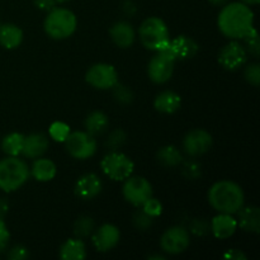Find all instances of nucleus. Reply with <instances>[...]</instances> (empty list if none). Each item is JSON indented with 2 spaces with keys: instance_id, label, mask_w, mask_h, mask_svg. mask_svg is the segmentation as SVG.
<instances>
[{
  "instance_id": "nucleus-13",
  "label": "nucleus",
  "mask_w": 260,
  "mask_h": 260,
  "mask_svg": "<svg viewBox=\"0 0 260 260\" xmlns=\"http://www.w3.org/2000/svg\"><path fill=\"white\" fill-rule=\"evenodd\" d=\"M212 141L210 132L201 128L192 129L183 140V150L189 156H200L212 147Z\"/></svg>"
},
{
  "instance_id": "nucleus-33",
  "label": "nucleus",
  "mask_w": 260,
  "mask_h": 260,
  "mask_svg": "<svg viewBox=\"0 0 260 260\" xmlns=\"http://www.w3.org/2000/svg\"><path fill=\"white\" fill-rule=\"evenodd\" d=\"M113 93H114V98L122 104H128L132 102V93L127 86L121 85V84L117 83L116 85L113 86Z\"/></svg>"
},
{
  "instance_id": "nucleus-20",
  "label": "nucleus",
  "mask_w": 260,
  "mask_h": 260,
  "mask_svg": "<svg viewBox=\"0 0 260 260\" xmlns=\"http://www.w3.org/2000/svg\"><path fill=\"white\" fill-rule=\"evenodd\" d=\"M48 139L43 134H32L29 136H24L22 154L29 159L41 157L48 149Z\"/></svg>"
},
{
  "instance_id": "nucleus-42",
  "label": "nucleus",
  "mask_w": 260,
  "mask_h": 260,
  "mask_svg": "<svg viewBox=\"0 0 260 260\" xmlns=\"http://www.w3.org/2000/svg\"><path fill=\"white\" fill-rule=\"evenodd\" d=\"M240 2L244 3V4H246V5H256V4H259L260 0H240Z\"/></svg>"
},
{
  "instance_id": "nucleus-1",
  "label": "nucleus",
  "mask_w": 260,
  "mask_h": 260,
  "mask_svg": "<svg viewBox=\"0 0 260 260\" xmlns=\"http://www.w3.org/2000/svg\"><path fill=\"white\" fill-rule=\"evenodd\" d=\"M220 32L230 40H243L254 28V13L241 2L225 4L217 17Z\"/></svg>"
},
{
  "instance_id": "nucleus-16",
  "label": "nucleus",
  "mask_w": 260,
  "mask_h": 260,
  "mask_svg": "<svg viewBox=\"0 0 260 260\" xmlns=\"http://www.w3.org/2000/svg\"><path fill=\"white\" fill-rule=\"evenodd\" d=\"M102 189H103L102 179L94 173L81 175L75 183V194L81 200H93L102 192Z\"/></svg>"
},
{
  "instance_id": "nucleus-34",
  "label": "nucleus",
  "mask_w": 260,
  "mask_h": 260,
  "mask_svg": "<svg viewBox=\"0 0 260 260\" xmlns=\"http://www.w3.org/2000/svg\"><path fill=\"white\" fill-rule=\"evenodd\" d=\"M124 141H126V135H124V132L122 129H116V131H113L109 135V139L107 140V145L111 147L112 151H114L118 147H121L124 144Z\"/></svg>"
},
{
  "instance_id": "nucleus-18",
  "label": "nucleus",
  "mask_w": 260,
  "mask_h": 260,
  "mask_svg": "<svg viewBox=\"0 0 260 260\" xmlns=\"http://www.w3.org/2000/svg\"><path fill=\"white\" fill-rule=\"evenodd\" d=\"M238 228L246 233L258 234L260 231V210L255 206L241 207L238 211Z\"/></svg>"
},
{
  "instance_id": "nucleus-45",
  "label": "nucleus",
  "mask_w": 260,
  "mask_h": 260,
  "mask_svg": "<svg viewBox=\"0 0 260 260\" xmlns=\"http://www.w3.org/2000/svg\"><path fill=\"white\" fill-rule=\"evenodd\" d=\"M0 24H2V23H0Z\"/></svg>"
},
{
  "instance_id": "nucleus-15",
  "label": "nucleus",
  "mask_w": 260,
  "mask_h": 260,
  "mask_svg": "<svg viewBox=\"0 0 260 260\" xmlns=\"http://www.w3.org/2000/svg\"><path fill=\"white\" fill-rule=\"evenodd\" d=\"M165 48L175 60H188L197 55L200 46L193 38L182 35L175 37L174 40H170L169 45Z\"/></svg>"
},
{
  "instance_id": "nucleus-8",
  "label": "nucleus",
  "mask_w": 260,
  "mask_h": 260,
  "mask_svg": "<svg viewBox=\"0 0 260 260\" xmlns=\"http://www.w3.org/2000/svg\"><path fill=\"white\" fill-rule=\"evenodd\" d=\"M124 184L122 187V193L127 202L131 205L140 207L144 205L149 198L152 197V185L151 183L144 177H128L126 180H123Z\"/></svg>"
},
{
  "instance_id": "nucleus-17",
  "label": "nucleus",
  "mask_w": 260,
  "mask_h": 260,
  "mask_svg": "<svg viewBox=\"0 0 260 260\" xmlns=\"http://www.w3.org/2000/svg\"><path fill=\"white\" fill-rule=\"evenodd\" d=\"M238 229V221L233 215L229 213H218L211 221V231L213 236L220 240L231 238Z\"/></svg>"
},
{
  "instance_id": "nucleus-32",
  "label": "nucleus",
  "mask_w": 260,
  "mask_h": 260,
  "mask_svg": "<svg viewBox=\"0 0 260 260\" xmlns=\"http://www.w3.org/2000/svg\"><path fill=\"white\" fill-rule=\"evenodd\" d=\"M142 211L145 213H147L151 217H157V216L161 215L162 212V206L161 203L159 202V200H155V198H149L146 202L142 205Z\"/></svg>"
},
{
  "instance_id": "nucleus-10",
  "label": "nucleus",
  "mask_w": 260,
  "mask_h": 260,
  "mask_svg": "<svg viewBox=\"0 0 260 260\" xmlns=\"http://www.w3.org/2000/svg\"><path fill=\"white\" fill-rule=\"evenodd\" d=\"M85 80L89 85L99 90L112 89L118 83V73L109 63H95L86 71Z\"/></svg>"
},
{
  "instance_id": "nucleus-14",
  "label": "nucleus",
  "mask_w": 260,
  "mask_h": 260,
  "mask_svg": "<svg viewBox=\"0 0 260 260\" xmlns=\"http://www.w3.org/2000/svg\"><path fill=\"white\" fill-rule=\"evenodd\" d=\"M119 238H121V234H119L117 226L112 225V223H104L93 234L91 243H93L96 251L107 253V251L116 248L117 244L119 243Z\"/></svg>"
},
{
  "instance_id": "nucleus-29",
  "label": "nucleus",
  "mask_w": 260,
  "mask_h": 260,
  "mask_svg": "<svg viewBox=\"0 0 260 260\" xmlns=\"http://www.w3.org/2000/svg\"><path fill=\"white\" fill-rule=\"evenodd\" d=\"M70 134V127L69 124H66L65 122H53L52 124L48 128V135H50L51 139H53L55 141L63 142L66 140V137Z\"/></svg>"
},
{
  "instance_id": "nucleus-35",
  "label": "nucleus",
  "mask_w": 260,
  "mask_h": 260,
  "mask_svg": "<svg viewBox=\"0 0 260 260\" xmlns=\"http://www.w3.org/2000/svg\"><path fill=\"white\" fill-rule=\"evenodd\" d=\"M152 222H154V217L149 216L147 213H145L144 211H140L135 215L134 217V223L137 229L140 230H147V229L151 228Z\"/></svg>"
},
{
  "instance_id": "nucleus-26",
  "label": "nucleus",
  "mask_w": 260,
  "mask_h": 260,
  "mask_svg": "<svg viewBox=\"0 0 260 260\" xmlns=\"http://www.w3.org/2000/svg\"><path fill=\"white\" fill-rule=\"evenodd\" d=\"M23 144H24V135L12 132L3 139L2 150L8 156H19L22 154Z\"/></svg>"
},
{
  "instance_id": "nucleus-41",
  "label": "nucleus",
  "mask_w": 260,
  "mask_h": 260,
  "mask_svg": "<svg viewBox=\"0 0 260 260\" xmlns=\"http://www.w3.org/2000/svg\"><path fill=\"white\" fill-rule=\"evenodd\" d=\"M8 212V202L4 198H0V220L4 218V216Z\"/></svg>"
},
{
  "instance_id": "nucleus-6",
  "label": "nucleus",
  "mask_w": 260,
  "mask_h": 260,
  "mask_svg": "<svg viewBox=\"0 0 260 260\" xmlns=\"http://www.w3.org/2000/svg\"><path fill=\"white\" fill-rule=\"evenodd\" d=\"M101 168L109 179L116 180V182H123L132 175L135 164L127 155L114 150L102 159Z\"/></svg>"
},
{
  "instance_id": "nucleus-31",
  "label": "nucleus",
  "mask_w": 260,
  "mask_h": 260,
  "mask_svg": "<svg viewBox=\"0 0 260 260\" xmlns=\"http://www.w3.org/2000/svg\"><path fill=\"white\" fill-rule=\"evenodd\" d=\"M244 76H245L246 81L250 83L251 85L259 86L260 84V66L258 63H250L244 70Z\"/></svg>"
},
{
  "instance_id": "nucleus-39",
  "label": "nucleus",
  "mask_w": 260,
  "mask_h": 260,
  "mask_svg": "<svg viewBox=\"0 0 260 260\" xmlns=\"http://www.w3.org/2000/svg\"><path fill=\"white\" fill-rule=\"evenodd\" d=\"M35 4L38 9L43 10V12H50L55 8L56 0H35Z\"/></svg>"
},
{
  "instance_id": "nucleus-19",
  "label": "nucleus",
  "mask_w": 260,
  "mask_h": 260,
  "mask_svg": "<svg viewBox=\"0 0 260 260\" xmlns=\"http://www.w3.org/2000/svg\"><path fill=\"white\" fill-rule=\"evenodd\" d=\"M112 41L114 45L121 48H128L134 45L136 33H135L134 27L128 22H117L112 25L109 30Z\"/></svg>"
},
{
  "instance_id": "nucleus-2",
  "label": "nucleus",
  "mask_w": 260,
  "mask_h": 260,
  "mask_svg": "<svg viewBox=\"0 0 260 260\" xmlns=\"http://www.w3.org/2000/svg\"><path fill=\"white\" fill-rule=\"evenodd\" d=\"M208 202L218 213L235 215L245 202V194L240 185L231 180L216 182L208 190Z\"/></svg>"
},
{
  "instance_id": "nucleus-36",
  "label": "nucleus",
  "mask_w": 260,
  "mask_h": 260,
  "mask_svg": "<svg viewBox=\"0 0 260 260\" xmlns=\"http://www.w3.org/2000/svg\"><path fill=\"white\" fill-rule=\"evenodd\" d=\"M183 174L188 178V179H197L201 177V167L194 161L185 162L183 167Z\"/></svg>"
},
{
  "instance_id": "nucleus-43",
  "label": "nucleus",
  "mask_w": 260,
  "mask_h": 260,
  "mask_svg": "<svg viewBox=\"0 0 260 260\" xmlns=\"http://www.w3.org/2000/svg\"><path fill=\"white\" fill-rule=\"evenodd\" d=\"M208 2L213 5H225L228 0H208Z\"/></svg>"
},
{
  "instance_id": "nucleus-4",
  "label": "nucleus",
  "mask_w": 260,
  "mask_h": 260,
  "mask_svg": "<svg viewBox=\"0 0 260 260\" xmlns=\"http://www.w3.org/2000/svg\"><path fill=\"white\" fill-rule=\"evenodd\" d=\"M78 27L76 15L66 8H53L46 17L43 28L48 37L52 40H65L69 38Z\"/></svg>"
},
{
  "instance_id": "nucleus-22",
  "label": "nucleus",
  "mask_w": 260,
  "mask_h": 260,
  "mask_svg": "<svg viewBox=\"0 0 260 260\" xmlns=\"http://www.w3.org/2000/svg\"><path fill=\"white\" fill-rule=\"evenodd\" d=\"M29 172L38 182H50L57 174V168L52 160L46 159V157H37Z\"/></svg>"
},
{
  "instance_id": "nucleus-9",
  "label": "nucleus",
  "mask_w": 260,
  "mask_h": 260,
  "mask_svg": "<svg viewBox=\"0 0 260 260\" xmlns=\"http://www.w3.org/2000/svg\"><path fill=\"white\" fill-rule=\"evenodd\" d=\"M175 58L170 55L167 48L157 51L156 55L150 60L147 66V74L155 84H164L170 80L174 73Z\"/></svg>"
},
{
  "instance_id": "nucleus-37",
  "label": "nucleus",
  "mask_w": 260,
  "mask_h": 260,
  "mask_svg": "<svg viewBox=\"0 0 260 260\" xmlns=\"http://www.w3.org/2000/svg\"><path fill=\"white\" fill-rule=\"evenodd\" d=\"M29 258V253H28V249L24 248L22 245H17L12 249V250L8 253V259L12 260H24Z\"/></svg>"
},
{
  "instance_id": "nucleus-12",
  "label": "nucleus",
  "mask_w": 260,
  "mask_h": 260,
  "mask_svg": "<svg viewBox=\"0 0 260 260\" xmlns=\"http://www.w3.org/2000/svg\"><path fill=\"white\" fill-rule=\"evenodd\" d=\"M248 60V51L245 46L238 42V40H233L230 43L223 46L218 53V62L226 70H238L243 68Z\"/></svg>"
},
{
  "instance_id": "nucleus-44",
  "label": "nucleus",
  "mask_w": 260,
  "mask_h": 260,
  "mask_svg": "<svg viewBox=\"0 0 260 260\" xmlns=\"http://www.w3.org/2000/svg\"><path fill=\"white\" fill-rule=\"evenodd\" d=\"M68 2H70V0H56V3H58V4H63V3Z\"/></svg>"
},
{
  "instance_id": "nucleus-25",
  "label": "nucleus",
  "mask_w": 260,
  "mask_h": 260,
  "mask_svg": "<svg viewBox=\"0 0 260 260\" xmlns=\"http://www.w3.org/2000/svg\"><path fill=\"white\" fill-rule=\"evenodd\" d=\"M108 117H107V114H104L103 112L101 111L91 112L85 119L86 132H89V134L93 135V136L103 134L107 129V127H108Z\"/></svg>"
},
{
  "instance_id": "nucleus-38",
  "label": "nucleus",
  "mask_w": 260,
  "mask_h": 260,
  "mask_svg": "<svg viewBox=\"0 0 260 260\" xmlns=\"http://www.w3.org/2000/svg\"><path fill=\"white\" fill-rule=\"evenodd\" d=\"M9 240H10L9 230H8L4 221L0 220V254L7 249L8 244H9Z\"/></svg>"
},
{
  "instance_id": "nucleus-23",
  "label": "nucleus",
  "mask_w": 260,
  "mask_h": 260,
  "mask_svg": "<svg viewBox=\"0 0 260 260\" xmlns=\"http://www.w3.org/2000/svg\"><path fill=\"white\" fill-rule=\"evenodd\" d=\"M23 41V32L18 25L7 23L0 24V46L7 50H14L19 47Z\"/></svg>"
},
{
  "instance_id": "nucleus-40",
  "label": "nucleus",
  "mask_w": 260,
  "mask_h": 260,
  "mask_svg": "<svg viewBox=\"0 0 260 260\" xmlns=\"http://www.w3.org/2000/svg\"><path fill=\"white\" fill-rule=\"evenodd\" d=\"M223 258L230 259V260H245L246 255L243 251L238 250V249H230L223 254Z\"/></svg>"
},
{
  "instance_id": "nucleus-11",
  "label": "nucleus",
  "mask_w": 260,
  "mask_h": 260,
  "mask_svg": "<svg viewBox=\"0 0 260 260\" xmlns=\"http://www.w3.org/2000/svg\"><path fill=\"white\" fill-rule=\"evenodd\" d=\"M190 244L189 233L182 226L170 228L162 234L160 239V246L162 251L170 255H178L184 253Z\"/></svg>"
},
{
  "instance_id": "nucleus-30",
  "label": "nucleus",
  "mask_w": 260,
  "mask_h": 260,
  "mask_svg": "<svg viewBox=\"0 0 260 260\" xmlns=\"http://www.w3.org/2000/svg\"><path fill=\"white\" fill-rule=\"evenodd\" d=\"M243 40L244 42H245L246 51H249L251 55L258 57L260 53V41H259L258 32L255 30V28H253V29H251L250 32L243 38Z\"/></svg>"
},
{
  "instance_id": "nucleus-28",
  "label": "nucleus",
  "mask_w": 260,
  "mask_h": 260,
  "mask_svg": "<svg viewBox=\"0 0 260 260\" xmlns=\"http://www.w3.org/2000/svg\"><path fill=\"white\" fill-rule=\"evenodd\" d=\"M94 230V221L93 218L89 216H81L76 220L75 225H74V234L78 236L79 239L86 238L90 235Z\"/></svg>"
},
{
  "instance_id": "nucleus-27",
  "label": "nucleus",
  "mask_w": 260,
  "mask_h": 260,
  "mask_svg": "<svg viewBox=\"0 0 260 260\" xmlns=\"http://www.w3.org/2000/svg\"><path fill=\"white\" fill-rule=\"evenodd\" d=\"M157 160H159L160 164H162L164 167H177L180 162L183 161L182 152L177 149L173 145H168V146L161 147V149L157 151Z\"/></svg>"
},
{
  "instance_id": "nucleus-5",
  "label": "nucleus",
  "mask_w": 260,
  "mask_h": 260,
  "mask_svg": "<svg viewBox=\"0 0 260 260\" xmlns=\"http://www.w3.org/2000/svg\"><path fill=\"white\" fill-rule=\"evenodd\" d=\"M139 36L144 47L155 52L164 50L170 42L167 23L159 17L146 18L140 25Z\"/></svg>"
},
{
  "instance_id": "nucleus-7",
  "label": "nucleus",
  "mask_w": 260,
  "mask_h": 260,
  "mask_svg": "<svg viewBox=\"0 0 260 260\" xmlns=\"http://www.w3.org/2000/svg\"><path fill=\"white\" fill-rule=\"evenodd\" d=\"M63 144L69 155L78 160L89 159L96 151V140L89 132H70Z\"/></svg>"
},
{
  "instance_id": "nucleus-3",
  "label": "nucleus",
  "mask_w": 260,
  "mask_h": 260,
  "mask_svg": "<svg viewBox=\"0 0 260 260\" xmlns=\"http://www.w3.org/2000/svg\"><path fill=\"white\" fill-rule=\"evenodd\" d=\"M29 168L24 160L18 156H7L0 160V189L14 192L29 179Z\"/></svg>"
},
{
  "instance_id": "nucleus-21",
  "label": "nucleus",
  "mask_w": 260,
  "mask_h": 260,
  "mask_svg": "<svg viewBox=\"0 0 260 260\" xmlns=\"http://www.w3.org/2000/svg\"><path fill=\"white\" fill-rule=\"evenodd\" d=\"M182 106V98L179 94L172 90H164L157 94L154 101V107L156 111L161 113L172 114L175 113Z\"/></svg>"
},
{
  "instance_id": "nucleus-24",
  "label": "nucleus",
  "mask_w": 260,
  "mask_h": 260,
  "mask_svg": "<svg viewBox=\"0 0 260 260\" xmlns=\"http://www.w3.org/2000/svg\"><path fill=\"white\" fill-rule=\"evenodd\" d=\"M60 258L62 260H83L86 258V246L81 239H69L61 245Z\"/></svg>"
}]
</instances>
